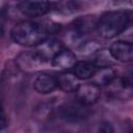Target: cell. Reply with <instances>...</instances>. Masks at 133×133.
<instances>
[{
  "label": "cell",
  "instance_id": "obj_1",
  "mask_svg": "<svg viewBox=\"0 0 133 133\" xmlns=\"http://www.w3.org/2000/svg\"><path fill=\"white\" fill-rule=\"evenodd\" d=\"M131 25H133V10H111L99 18L97 31L103 38H112L121 35Z\"/></svg>",
  "mask_w": 133,
  "mask_h": 133
},
{
  "label": "cell",
  "instance_id": "obj_2",
  "mask_svg": "<svg viewBox=\"0 0 133 133\" xmlns=\"http://www.w3.org/2000/svg\"><path fill=\"white\" fill-rule=\"evenodd\" d=\"M50 29L33 22H21L11 29V38L19 45L36 47L47 39Z\"/></svg>",
  "mask_w": 133,
  "mask_h": 133
},
{
  "label": "cell",
  "instance_id": "obj_3",
  "mask_svg": "<svg viewBox=\"0 0 133 133\" xmlns=\"http://www.w3.org/2000/svg\"><path fill=\"white\" fill-rule=\"evenodd\" d=\"M90 111L86 107V105L76 102V103H68L60 107L59 115L65 121L69 122H78L86 118L89 115Z\"/></svg>",
  "mask_w": 133,
  "mask_h": 133
},
{
  "label": "cell",
  "instance_id": "obj_4",
  "mask_svg": "<svg viewBox=\"0 0 133 133\" xmlns=\"http://www.w3.org/2000/svg\"><path fill=\"white\" fill-rule=\"evenodd\" d=\"M51 5L52 4L47 1H21L18 4V9L24 16L37 18L47 14Z\"/></svg>",
  "mask_w": 133,
  "mask_h": 133
},
{
  "label": "cell",
  "instance_id": "obj_5",
  "mask_svg": "<svg viewBox=\"0 0 133 133\" xmlns=\"http://www.w3.org/2000/svg\"><path fill=\"white\" fill-rule=\"evenodd\" d=\"M18 66L24 72H33L42 68L46 62L35 51H27L21 53L17 57Z\"/></svg>",
  "mask_w": 133,
  "mask_h": 133
},
{
  "label": "cell",
  "instance_id": "obj_6",
  "mask_svg": "<svg viewBox=\"0 0 133 133\" xmlns=\"http://www.w3.org/2000/svg\"><path fill=\"white\" fill-rule=\"evenodd\" d=\"M75 92L77 101L86 106L96 103L101 95L100 87L92 82L80 85Z\"/></svg>",
  "mask_w": 133,
  "mask_h": 133
},
{
  "label": "cell",
  "instance_id": "obj_7",
  "mask_svg": "<svg viewBox=\"0 0 133 133\" xmlns=\"http://www.w3.org/2000/svg\"><path fill=\"white\" fill-rule=\"evenodd\" d=\"M62 45L58 39L47 38L35 47V52L45 60H51L62 50Z\"/></svg>",
  "mask_w": 133,
  "mask_h": 133
},
{
  "label": "cell",
  "instance_id": "obj_8",
  "mask_svg": "<svg viewBox=\"0 0 133 133\" xmlns=\"http://www.w3.org/2000/svg\"><path fill=\"white\" fill-rule=\"evenodd\" d=\"M109 50L113 58L116 60L123 62H128L133 60V44L119 39L113 43Z\"/></svg>",
  "mask_w": 133,
  "mask_h": 133
},
{
  "label": "cell",
  "instance_id": "obj_9",
  "mask_svg": "<svg viewBox=\"0 0 133 133\" xmlns=\"http://www.w3.org/2000/svg\"><path fill=\"white\" fill-rule=\"evenodd\" d=\"M52 65L61 71H69L70 69H74L75 64L77 63L75 54L69 49H62L53 59Z\"/></svg>",
  "mask_w": 133,
  "mask_h": 133
},
{
  "label": "cell",
  "instance_id": "obj_10",
  "mask_svg": "<svg viewBox=\"0 0 133 133\" xmlns=\"http://www.w3.org/2000/svg\"><path fill=\"white\" fill-rule=\"evenodd\" d=\"M57 86L56 77L49 74H39L33 81V87L39 94H49Z\"/></svg>",
  "mask_w": 133,
  "mask_h": 133
},
{
  "label": "cell",
  "instance_id": "obj_11",
  "mask_svg": "<svg viewBox=\"0 0 133 133\" xmlns=\"http://www.w3.org/2000/svg\"><path fill=\"white\" fill-rule=\"evenodd\" d=\"M57 85L66 92H73L78 89L80 86L79 84V79L74 73L71 72H64L59 74L57 77Z\"/></svg>",
  "mask_w": 133,
  "mask_h": 133
},
{
  "label": "cell",
  "instance_id": "obj_12",
  "mask_svg": "<svg viewBox=\"0 0 133 133\" xmlns=\"http://www.w3.org/2000/svg\"><path fill=\"white\" fill-rule=\"evenodd\" d=\"M98 20L99 19L95 18V16H84V17L77 18L72 24L73 30L77 34L87 33L91 31L94 28H97Z\"/></svg>",
  "mask_w": 133,
  "mask_h": 133
},
{
  "label": "cell",
  "instance_id": "obj_13",
  "mask_svg": "<svg viewBox=\"0 0 133 133\" xmlns=\"http://www.w3.org/2000/svg\"><path fill=\"white\" fill-rule=\"evenodd\" d=\"M99 68H97L94 62L91 61H86V60H81L77 61V63L74 66V74L77 76L79 80H86L89 78H92L98 71Z\"/></svg>",
  "mask_w": 133,
  "mask_h": 133
},
{
  "label": "cell",
  "instance_id": "obj_14",
  "mask_svg": "<svg viewBox=\"0 0 133 133\" xmlns=\"http://www.w3.org/2000/svg\"><path fill=\"white\" fill-rule=\"evenodd\" d=\"M114 80H115V71L113 69H111L110 66L99 68L98 71L96 72L95 76L92 77V83L97 84L98 86L110 84Z\"/></svg>",
  "mask_w": 133,
  "mask_h": 133
},
{
  "label": "cell",
  "instance_id": "obj_15",
  "mask_svg": "<svg viewBox=\"0 0 133 133\" xmlns=\"http://www.w3.org/2000/svg\"><path fill=\"white\" fill-rule=\"evenodd\" d=\"M113 56L110 53V50H99L95 56L94 64L97 68H108L113 63Z\"/></svg>",
  "mask_w": 133,
  "mask_h": 133
},
{
  "label": "cell",
  "instance_id": "obj_16",
  "mask_svg": "<svg viewBox=\"0 0 133 133\" xmlns=\"http://www.w3.org/2000/svg\"><path fill=\"white\" fill-rule=\"evenodd\" d=\"M56 8L63 12H71L76 10V3L74 2H58L55 3Z\"/></svg>",
  "mask_w": 133,
  "mask_h": 133
},
{
  "label": "cell",
  "instance_id": "obj_17",
  "mask_svg": "<svg viewBox=\"0 0 133 133\" xmlns=\"http://www.w3.org/2000/svg\"><path fill=\"white\" fill-rule=\"evenodd\" d=\"M98 133H114V128L111 123L103 122L98 128Z\"/></svg>",
  "mask_w": 133,
  "mask_h": 133
},
{
  "label": "cell",
  "instance_id": "obj_18",
  "mask_svg": "<svg viewBox=\"0 0 133 133\" xmlns=\"http://www.w3.org/2000/svg\"><path fill=\"white\" fill-rule=\"evenodd\" d=\"M121 35H122V39L121 41H124V42L133 44V25H131L130 27H128Z\"/></svg>",
  "mask_w": 133,
  "mask_h": 133
},
{
  "label": "cell",
  "instance_id": "obj_19",
  "mask_svg": "<svg viewBox=\"0 0 133 133\" xmlns=\"http://www.w3.org/2000/svg\"><path fill=\"white\" fill-rule=\"evenodd\" d=\"M122 79L124 80V82H125L128 86H130L131 88H133V71H131V72H129L128 74H126Z\"/></svg>",
  "mask_w": 133,
  "mask_h": 133
},
{
  "label": "cell",
  "instance_id": "obj_20",
  "mask_svg": "<svg viewBox=\"0 0 133 133\" xmlns=\"http://www.w3.org/2000/svg\"><path fill=\"white\" fill-rule=\"evenodd\" d=\"M5 126H6V122H5V115H4V113H3V114H2V129H4Z\"/></svg>",
  "mask_w": 133,
  "mask_h": 133
},
{
  "label": "cell",
  "instance_id": "obj_21",
  "mask_svg": "<svg viewBox=\"0 0 133 133\" xmlns=\"http://www.w3.org/2000/svg\"><path fill=\"white\" fill-rule=\"evenodd\" d=\"M129 133H133V131H130V132H129Z\"/></svg>",
  "mask_w": 133,
  "mask_h": 133
}]
</instances>
